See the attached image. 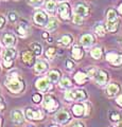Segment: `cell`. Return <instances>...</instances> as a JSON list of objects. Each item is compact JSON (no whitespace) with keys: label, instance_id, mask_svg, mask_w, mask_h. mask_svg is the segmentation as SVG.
Returning <instances> with one entry per match:
<instances>
[{"label":"cell","instance_id":"484cf974","mask_svg":"<svg viewBox=\"0 0 122 127\" xmlns=\"http://www.w3.org/2000/svg\"><path fill=\"white\" fill-rule=\"evenodd\" d=\"M71 41H72V37H71V35L67 34V35H64V36H62V38L57 41V43H58V45H61V46L67 47V46H69L70 43H71Z\"/></svg>","mask_w":122,"mask_h":127},{"label":"cell","instance_id":"ab89813d","mask_svg":"<svg viewBox=\"0 0 122 127\" xmlns=\"http://www.w3.org/2000/svg\"><path fill=\"white\" fill-rule=\"evenodd\" d=\"M66 67L68 70H72L74 68V64L71 62V61H67V64H66Z\"/></svg>","mask_w":122,"mask_h":127},{"label":"cell","instance_id":"83f0119b","mask_svg":"<svg viewBox=\"0 0 122 127\" xmlns=\"http://www.w3.org/2000/svg\"><path fill=\"white\" fill-rule=\"evenodd\" d=\"M30 47H31V49H32V51L34 52V54L36 55V56H38V55L41 54V46L39 45V43L33 42V43H31L30 45Z\"/></svg>","mask_w":122,"mask_h":127},{"label":"cell","instance_id":"74e56055","mask_svg":"<svg viewBox=\"0 0 122 127\" xmlns=\"http://www.w3.org/2000/svg\"><path fill=\"white\" fill-rule=\"evenodd\" d=\"M97 70L98 69H96V68H91V69H89L88 70V77H90V78H93V76H94V74H96V72H97Z\"/></svg>","mask_w":122,"mask_h":127},{"label":"cell","instance_id":"277c9868","mask_svg":"<svg viewBox=\"0 0 122 127\" xmlns=\"http://www.w3.org/2000/svg\"><path fill=\"white\" fill-rule=\"evenodd\" d=\"M58 106H60V103L53 95L47 94L44 97V107L47 111L53 112V111H55L58 108Z\"/></svg>","mask_w":122,"mask_h":127},{"label":"cell","instance_id":"60d3db41","mask_svg":"<svg viewBox=\"0 0 122 127\" xmlns=\"http://www.w3.org/2000/svg\"><path fill=\"white\" fill-rule=\"evenodd\" d=\"M3 108H4V101H3L1 95H0V110H2Z\"/></svg>","mask_w":122,"mask_h":127},{"label":"cell","instance_id":"7c38bea8","mask_svg":"<svg viewBox=\"0 0 122 127\" xmlns=\"http://www.w3.org/2000/svg\"><path fill=\"white\" fill-rule=\"evenodd\" d=\"M93 79H94V82H96L98 85L103 86V85L106 84V82H107L108 76H107V74H106L105 71L97 70V72H96V74H94V76H93Z\"/></svg>","mask_w":122,"mask_h":127},{"label":"cell","instance_id":"d4e9b609","mask_svg":"<svg viewBox=\"0 0 122 127\" xmlns=\"http://www.w3.org/2000/svg\"><path fill=\"white\" fill-rule=\"evenodd\" d=\"M57 26H58L57 19H55V18H51L50 20L47 22L46 29H47V31H48V32H52V31H54V30L56 29Z\"/></svg>","mask_w":122,"mask_h":127},{"label":"cell","instance_id":"4fadbf2b","mask_svg":"<svg viewBox=\"0 0 122 127\" xmlns=\"http://www.w3.org/2000/svg\"><path fill=\"white\" fill-rule=\"evenodd\" d=\"M88 105H83V104H77L72 107V112L76 117H82L84 114L88 113V110H86V108H88Z\"/></svg>","mask_w":122,"mask_h":127},{"label":"cell","instance_id":"44dd1931","mask_svg":"<svg viewBox=\"0 0 122 127\" xmlns=\"http://www.w3.org/2000/svg\"><path fill=\"white\" fill-rule=\"evenodd\" d=\"M119 91H120L119 85H117V84H111V85L107 86L106 93H107L109 96H115V95H117L118 93H119Z\"/></svg>","mask_w":122,"mask_h":127},{"label":"cell","instance_id":"7a4b0ae2","mask_svg":"<svg viewBox=\"0 0 122 127\" xmlns=\"http://www.w3.org/2000/svg\"><path fill=\"white\" fill-rule=\"evenodd\" d=\"M17 56V52L14 48L12 47H6L2 52V57H3V66L5 68H11L13 66V61Z\"/></svg>","mask_w":122,"mask_h":127},{"label":"cell","instance_id":"e0dca14e","mask_svg":"<svg viewBox=\"0 0 122 127\" xmlns=\"http://www.w3.org/2000/svg\"><path fill=\"white\" fill-rule=\"evenodd\" d=\"M74 12H76V14L82 16V17H85V16L89 14V7L85 5L84 3H79L76 6V9H74Z\"/></svg>","mask_w":122,"mask_h":127},{"label":"cell","instance_id":"f6af8a7d","mask_svg":"<svg viewBox=\"0 0 122 127\" xmlns=\"http://www.w3.org/2000/svg\"><path fill=\"white\" fill-rule=\"evenodd\" d=\"M42 37H44V38H46V39H47V38H48V34H47L46 32H45V33H42Z\"/></svg>","mask_w":122,"mask_h":127},{"label":"cell","instance_id":"f35d334b","mask_svg":"<svg viewBox=\"0 0 122 127\" xmlns=\"http://www.w3.org/2000/svg\"><path fill=\"white\" fill-rule=\"evenodd\" d=\"M111 120L112 121H119L120 120V116H119V113H116V112H114L112 116H111Z\"/></svg>","mask_w":122,"mask_h":127},{"label":"cell","instance_id":"c3c4849f","mask_svg":"<svg viewBox=\"0 0 122 127\" xmlns=\"http://www.w3.org/2000/svg\"><path fill=\"white\" fill-rule=\"evenodd\" d=\"M2 125V120H1V118H0V126Z\"/></svg>","mask_w":122,"mask_h":127},{"label":"cell","instance_id":"d6a6232c","mask_svg":"<svg viewBox=\"0 0 122 127\" xmlns=\"http://www.w3.org/2000/svg\"><path fill=\"white\" fill-rule=\"evenodd\" d=\"M94 31H96V33L99 35V36H104L105 35V28L102 25H97L94 27Z\"/></svg>","mask_w":122,"mask_h":127},{"label":"cell","instance_id":"ba28073f","mask_svg":"<svg viewBox=\"0 0 122 127\" xmlns=\"http://www.w3.org/2000/svg\"><path fill=\"white\" fill-rule=\"evenodd\" d=\"M33 19H34V22L37 26H46L47 22H48V16L42 11H37L34 14Z\"/></svg>","mask_w":122,"mask_h":127},{"label":"cell","instance_id":"8d00e7d4","mask_svg":"<svg viewBox=\"0 0 122 127\" xmlns=\"http://www.w3.org/2000/svg\"><path fill=\"white\" fill-rule=\"evenodd\" d=\"M41 94H38V93H36V94H34L33 95V97H32V100H33V102L34 103H36V104H38V103H41Z\"/></svg>","mask_w":122,"mask_h":127},{"label":"cell","instance_id":"7bdbcfd3","mask_svg":"<svg viewBox=\"0 0 122 127\" xmlns=\"http://www.w3.org/2000/svg\"><path fill=\"white\" fill-rule=\"evenodd\" d=\"M4 23H5V19L2 17V16H0V29L4 26Z\"/></svg>","mask_w":122,"mask_h":127},{"label":"cell","instance_id":"7402d4cb","mask_svg":"<svg viewBox=\"0 0 122 127\" xmlns=\"http://www.w3.org/2000/svg\"><path fill=\"white\" fill-rule=\"evenodd\" d=\"M34 69L36 71V73H42L48 69V65H47L44 61H38V62L35 63Z\"/></svg>","mask_w":122,"mask_h":127},{"label":"cell","instance_id":"7dc6e473","mask_svg":"<svg viewBox=\"0 0 122 127\" xmlns=\"http://www.w3.org/2000/svg\"><path fill=\"white\" fill-rule=\"evenodd\" d=\"M47 41H48V42H51V41H52V39H51L50 37H48V38H47Z\"/></svg>","mask_w":122,"mask_h":127},{"label":"cell","instance_id":"f546056e","mask_svg":"<svg viewBox=\"0 0 122 127\" xmlns=\"http://www.w3.org/2000/svg\"><path fill=\"white\" fill-rule=\"evenodd\" d=\"M71 85H72V83L68 77H63L62 79H60V86L62 88L67 89V88H69V87H71Z\"/></svg>","mask_w":122,"mask_h":127},{"label":"cell","instance_id":"9a60e30c","mask_svg":"<svg viewBox=\"0 0 122 127\" xmlns=\"http://www.w3.org/2000/svg\"><path fill=\"white\" fill-rule=\"evenodd\" d=\"M2 41L5 47H13L16 42V37L11 33H5L2 37Z\"/></svg>","mask_w":122,"mask_h":127},{"label":"cell","instance_id":"1f68e13d","mask_svg":"<svg viewBox=\"0 0 122 127\" xmlns=\"http://www.w3.org/2000/svg\"><path fill=\"white\" fill-rule=\"evenodd\" d=\"M56 48H49V49H47V51H46V56H47V58H49V59H51V58H53L54 57V55L56 54Z\"/></svg>","mask_w":122,"mask_h":127},{"label":"cell","instance_id":"4316f807","mask_svg":"<svg viewBox=\"0 0 122 127\" xmlns=\"http://www.w3.org/2000/svg\"><path fill=\"white\" fill-rule=\"evenodd\" d=\"M56 3L53 1V0H48L46 2V10L49 12L50 14H54L55 13V10H56Z\"/></svg>","mask_w":122,"mask_h":127},{"label":"cell","instance_id":"d590c367","mask_svg":"<svg viewBox=\"0 0 122 127\" xmlns=\"http://www.w3.org/2000/svg\"><path fill=\"white\" fill-rule=\"evenodd\" d=\"M27 2L29 3L30 5H33V6H39L42 4L44 0H27Z\"/></svg>","mask_w":122,"mask_h":127},{"label":"cell","instance_id":"8992f818","mask_svg":"<svg viewBox=\"0 0 122 127\" xmlns=\"http://www.w3.org/2000/svg\"><path fill=\"white\" fill-rule=\"evenodd\" d=\"M57 13L60 18L63 20H68L70 18V6L68 3L62 2L57 5Z\"/></svg>","mask_w":122,"mask_h":127},{"label":"cell","instance_id":"d6986e66","mask_svg":"<svg viewBox=\"0 0 122 127\" xmlns=\"http://www.w3.org/2000/svg\"><path fill=\"white\" fill-rule=\"evenodd\" d=\"M80 42L83 47H90L94 42V38L91 34H85L81 37Z\"/></svg>","mask_w":122,"mask_h":127},{"label":"cell","instance_id":"5b68a950","mask_svg":"<svg viewBox=\"0 0 122 127\" xmlns=\"http://www.w3.org/2000/svg\"><path fill=\"white\" fill-rule=\"evenodd\" d=\"M35 86H36V88L41 91V92H47V91H50L53 89V85L48 76L38 78L36 83H35Z\"/></svg>","mask_w":122,"mask_h":127},{"label":"cell","instance_id":"ffe728a7","mask_svg":"<svg viewBox=\"0 0 122 127\" xmlns=\"http://www.w3.org/2000/svg\"><path fill=\"white\" fill-rule=\"evenodd\" d=\"M87 78H88V74L82 72V71H79V72H77L74 74V81H76V83L79 85L85 84L86 81H87Z\"/></svg>","mask_w":122,"mask_h":127},{"label":"cell","instance_id":"52a82bcc","mask_svg":"<svg viewBox=\"0 0 122 127\" xmlns=\"http://www.w3.org/2000/svg\"><path fill=\"white\" fill-rule=\"evenodd\" d=\"M26 117L28 118V120H30V121H39L44 118V114L39 110H35L33 108H27L26 109Z\"/></svg>","mask_w":122,"mask_h":127},{"label":"cell","instance_id":"4dcf8cb0","mask_svg":"<svg viewBox=\"0 0 122 127\" xmlns=\"http://www.w3.org/2000/svg\"><path fill=\"white\" fill-rule=\"evenodd\" d=\"M90 54H91V57H93L94 59H99L102 56V49L101 48H93Z\"/></svg>","mask_w":122,"mask_h":127},{"label":"cell","instance_id":"ac0fdd59","mask_svg":"<svg viewBox=\"0 0 122 127\" xmlns=\"http://www.w3.org/2000/svg\"><path fill=\"white\" fill-rule=\"evenodd\" d=\"M71 56H72V58L76 59V61H80V59H82L84 56V51L82 50L80 47L73 46L71 49Z\"/></svg>","mask_w":122,"mask_h":127},{"label":"cell","instance_id":"bcb514c9","mask_svg":"<svg viewBox=\"0 0 122 127\" xmlns=\"http://www.w3.org/2000/svg\"><path fill=\"white\" fill-rule=\"evenodd\" d=\"M119 13H120V14H122V3L119 5Z\"/></svg>","mask_w":122,"mask_h":127},{"label":"cell","instance_id":"30bf717a","mask_svg":"<svg viewBox=\"0 0 122 127\" xmlns=\"http://www.w3.org/2000/svg\"><path fill=\"white\" fill-rule=\"evenodd\" d=\"M35 56H36V55L34 54L33 51H30V50H26V51H23V52L21 53L22 62L25 63L26 65H28V66H32L34 64Z\"/></svg>","mask_w":122,"mask_h":127},{"label":"cell","instance_id":"9c48e42d","mask_svg":"<svg viewBox=\"0 0 122 127\" xmlns=\"http://www.w3.org/2000/svg\"><path fill=\"white\" fill-rule=\"evenodd\" d=\"M54 120H55V122L64 125V124H67V123L71 120V116L68 113V111L62 110V111H60V112H57L55 114V117H54Z\"/></svg>","mask_w":122,"mask_h":127},{"label":"cell","instance_id":"6da1fadb","mask_svg":"<svg viewBox=\"0 0 122 127\" xmlns=\"http://www.w3.org/2000/svg\"><path fill=\"white\" fill-rule=\"evenodd\" d=\"M4 85L13 93H19L25 89V83L22 82V79L19 77V75L17 73L10 74L7 79L4 82Z\"/></svg>","mask_w":122,"mask_h":127},{"label":"cell","instance_id":"836d02e7","mask_svg":"<svg viewBox=\"0 0 122 127\" xmlns=\"http://www.w3.org/2000/svg\"><path fill=\"white\" fill-rule=\"evenodd\" d=\"M7 18H9V20L11 22H15V21H17V19H18V15L16 12H10L9 15H7Z\"/></svg>","mask_w":122,"mask_h":127},{"label":"cell","instance_id":"b9f144b4","mask_svg":"<svg viewBox=\"0 0 122 127\" xmlns=\"http://www.w3.org/2000/svg\"><path fill=\"white\" fill-rule=\"evenodd\" d=\"M116 102H117V104L119 105L120 107H122V95H120V96H118V97H117Z\"/></svg>","mask_w":122,"mask_h":127},{"label":"cell","instance_id":"f1b7e54d","mask_svg":"<svg viewBox=\"0 0 122 127\" xmlns=\"http://www.w3.org/2000/svg\"><path fill=\"white\" fill-rule=\"evenodd\" d=\"M117 19H119L117 15V12L115 10H108L107 11V21H114V20H117Z\"/></svg>","mask_w":122,"mask_h":127},{"label":"cell","instance_id":"8fae6325","mask_svg":"<svg viewBox=\"0 0 122 127\" xmlns=\"http://www.w3.org/2000/svg\"><path fill=\"white\" fill-rule=\"evenodd\" d=\"M106 61L109 62L114 66H121L122 65V53H108L106 55Z\"/></svg>","mask_w":122,"mask_h":127},{"label":"cell","instance_id":"cb8c5ba5","mask_svg":"<svg viewBox=\"0 0 122 127\" xmlns=\"http://www.w3.org/2000/svg\"><path fill=\"white\" fill-rule=\"evenodd\" d=\"M48 77L50 78V81L53 82V83L60 82V79H61V71L60 70H51L50 72L48 73Z\"/></svg>","mask_w":122,"mask_h":127},{"label":"cell","instance_id":"5bb4252c","mask_svg":"<svg viewBox=\"0 0 122 127\" xmlns=\"http://www.w3.org/2000/svg\"><path fill=\"white\" fill-rule=\"evenodd\" d=\"M11 119L12 121H13L15 124H18L20 125L23 123V120H25V118H23V113L21 112L20 110H13L11 112Z\"/></svg>","mask_w":122,"mask_h":127},{"label":"cell","instance_id":"603a6c76","mask_svg":"<svg viewBox=\"0 0 122 127\" xmlns=\"http://www.w3.org/2000/svg\"><path fill=\"white\" fill-rule=\"evenodd\" d=\"M119 25H120V19H117V20H114V21H107L106 22V28H107V31L112 32H116L119 28Z\"/></svg>","mask_w":122,"mask_h":127},{"label":"cell","instance_id":"ee69618b","mask_svg":"<svg viewBox=\"0 0 122 127\" xmlns=\"http://www.w3.org/2000/svg\"><path fill=\"white\" fill-rule=\"evenodd\" d=\"M72 126H84V124L80 121H77V122H74V124H72Z\"/></svg>","mask_w":122,"mask_h":127},{"label":"cell","instance_id":"3957f363","mask_svg":"<svg viewBox=\"0 0 122 127\" xmlns=\"http://www.w3.org/2000/svg\"><path fill=\"white\" fill-rule=\"evenodd\" d=\"M87 94L82 89H71L65 92V98L67 101H84Z\"/></svg>","mask_w":122,"mask_h":127},{"label":"cell","instance_id":"2e32d148","mask_svg":"<svg viewBox=\"0 0 122 127\" xmlns=\"http://www.w3.org/2000/svg\"><path fill=\"white\" fill-rule=\"evenodd\" d=\"M17 33L20 36H27L29 33V23L27 22V20H22L17 27Z\"/></svg>","mask_w":122,"mask_h":127},{"label":"cell","instance_id":"e575fe53","mask_svg":"<svg viewBox=\"0 0 122 127\" xmlns=\"http://www.w3.org/2000/svg\"><path fill=\"white\" fill-rule=\"evenodd\" d=\"M72 20H73V23H76V25H82L83 23V17L78 14H74Z\"/></svg>","mask_w":122,"mask_h":127},{"label":"cell","instance_id":"681fc988","mask_svg":"<svg viewBox=\"0 0 122 127\" xmlns=\"http://www.w3.org/2000/svg\"><path fill=\"white\" fill-rule=\"evenodd\" d=\"M118 126H122V123H119V124H118Z\"/></svg>","mask_w":122,"mask_h":127},{"label":"cell","instance_id":"f907efd6","mask_svg":"<svg viewBox=\"0 0 122 127\" xmlns=\"http://www.w3.org/2000/svg\"><path fill=\"white\" fill-rule=\"evenodd\" d=\"M61 1H64V0H61Z\"/></svg>","mask_w":122,"mask_h":127}]
</instances>
